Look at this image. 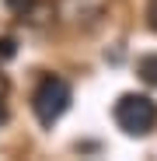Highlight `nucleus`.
Listing matches in <instances>:
<instances>
[{"label": "nucleus", "mask_w": 157, "mask_h": 161, "mask_svg": "<svg viewBox=\"0 0 157 161\" xmlns=\"http://www.w3.org/2000/svg\"><path fill=\"white\" fill-rule=\"evenodd\" d=\"M14 53H18V42L11 35H4V39H0V60H11Z\"/></svg>", "instance_id": "nucleus-4"}, {"label": "nucleus", "mask_w": 157, "mask_h": 161, "mask_svg": "<svg viewBox=\"0 0 157 161\" xmlns=\"http://www.w3.org/2000/svg\"><path fill=\"white\" fill-rule=\"evenodd\" d=\"M147 21H150V28L157 32V0H147Z\"/></svg>", "instance_id": "nucleus-6"}, {"label": "nucleus", "mask_w": 157, "mask_h": 161, "mask_svg": "<svg viewBox=\"0 0 157 161\" xmlns=\"http://www.w3.org/2000/svg\"><path fill=\"white\" fill-rule=\"evenodd\" d=\"M4 119H7V109H4V105H0V123H4Z\"/></svg>", "instance_id": "nucleus-7"}, {"label": "nucleus", "mask_w": 157, "mask_h": 161, "mask_svg": "<svg viewBox=\"0 0 157 161\" xmlns=\"http://www.w3.org/2000/svg\"><path fill=\"white\" fill-rule=\"evenodd\" d=\"M7 7H11L14 14H28V11L35 7V0H7Z\"/></svg>", "instance_id": "nucleus-5"}, {"label": "nucleus", "mask_w": 157, "mask_h": 161, "mask_svg": "<svg viewBox=\"0 0 157 161\" xmlns=\"http://www.w3.org/2000/svg\"><path fill=\"white\" fill-rule=\"evenodd\" d=\"M70 102H73V91L63 77H45L42 84L35 88L32 95V109H35V119L42 126H52L66 109H70Z\"/></svg>", "instance_id": "nucleus-2"}, {"label": "nucleus", "mask_w": 157, "mask_h": 161, "mask_svg": "<svg viewBox=\"0 0 157 161\" xmlns=\"http://www.w3.org/2000/svg\"><path fill=\"white\" fill-rule=\"evenodd\" d=\"M112 116H115L122 133H129V137H147L157 126V102L150 95H122L115 102Z\"/></svg>", "instance_id": "nucleus-1"}, {"label": "nucleus", "mask_w": 157, "mask_h": 161, "mask_svg": "<svg viewBox=\"0 0 157 161\" xmlns=\"http://www.w3.org/2000/svg\"><path fill=\"white\" fill-rule=\"evenodd\" d=\"M136 74L143 77V84L157 88V53H150V56H140V63H136Z\"/></svg>", "instance_id": "nucleus-3"}]
</instances>
